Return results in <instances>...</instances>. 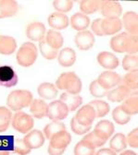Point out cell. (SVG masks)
<instances>
[{
    "label": "cell",
    "mask_w": 138,
    "mask_h": 155,
    "mask_svg": "<svg viewBox=\"0 0 138 155\" xmlns=\"http://www.w3.org/2000/svg\"><path fill=\"white\" fill-rule=\"evenodd\" d=\"M33 101V93L27 90H15L12 91L7 98V104L9 110L19 112L22 109L31 105Z\"/></svg>",
    "instance_id": "6da1fadb"
},
{
    "label": "cell",
    "mask_w": 138,
    "mask_h": 155,
    "mask_svg": "<svg viewBox=\"0 0 138 155\" xmlns=\"http://www.w3.org/2000/svg\"><path fill=\"white\" fill-rule=\"evenodd\" d=\"M82 81L74 72H65L57 78L56 87L71 94H79L82 91Z\"/></svg>",
    "instance_id": "7a4b0ae2"
},
{
    "label": "cell",
    "mask_w": 138,
    "mask_h": 155,
    "mask_svg": "<svg viewBox=\"0 0 138 155\" xmlns=\"http://www.w3.org/2000/svg\"><path fill=\"white\" fill-rule=\"evenodd\" d=\"M38 51L35 45L30 42L24 43L17 52V63L22 68H29L35 63Z\"/></svg>",
    "instance_id": "3957f363"
},
{
    "label": "cell",
    "mask_w": 138,
    "mask_h": 155,
    "mask_svg": "<svg viewBox=\"0 0 138 155\" xmlns=\"http://www.w3.org/2000/svg\"><path fill=\"white\" fill-rule=\"evenodd\" d=\"M12 120V127L19 133L26 134L33 127V116L24 113V112H17Z\"/></svg>",
    "instance_id": "277c9868"
},
{
    "label": "cell",
    "mask_w": 138,
    "mask_h": 155,
    "mask_svg": "<svg viewBox=\"0 0 138 155\" xmlns=\"http://www.w3.org/2000/svg\"><path fill=\"white\" fill-rule=\"evenodd\" d=\"M69 112L66 104L60 100H57L47 104V116L53 121H61L67 117Z\"/></svg>",
    "instance_id": "5b68a950"
},
{
    "label": "cell",
    "mask_w": 138,
    "mask_h": 155,
    "mask_svg": "<svg viewBox=\"0 0 138 155\" xmlns=\"http://www.w3.org/2000/svg\"><path fill=\"white\" fill-rule=\"evenodd\" d=\"M97 82L99 83L104 89L109 91L110 89L119 86L122 81V77L113 71H104L97 78Z\"/></svg>",
    "instance_id": "8992f818"
},
{
    "label": "cell",
    "mask_w": 138,
    "mask_h": 155,
    "mask_svg": "<svg viewBox=\"0 0 138 155\" xmlns=\"http://www.w3.org/2000/svg\"><path fill=\"white\" fill-rule=\"evenodd\" d=\"M18 83V76L15 70L10 66L0 67V85L11 88L16 86Z\"/></svg>",
    "instance_id": "52a82bcc"
},
{
    "label": "cell",
    "mask_w": 138,
    "mask_h": 155,
    "mask_svg": "<svg viewBox=\"0 0 138 155\" xmlns=\"http://www.w3.org/2000/svg\"><path fill=\"white\" fill-rule=\"evenodd\" d=\"M74 42L76 46L80 50H89L95 45V36L90 31H78L75 35Z\"/></svg>",
    "instance_id": "ba28073f"
},
{
    "label": "cell",
    "mask_w": 138,
    "mask_h": 155,
    "mask_svg": "<svg viewBox=\"0 0 138 155\" xmlns=\"http://www.w3.org/2000/svg\"><path fill=\"white\" fill-rule=\"evenodd\" d=\"M74 117L79 124L83 126H92L94 120L95 119V113L94 108L88 104L79 109Z\"/></svg>",
    "instance_id": "9c48e42d"
},
{
    "label": "cell",
    "mask_w": 138,
    "mask_h": 155,
    "mask_svg": "<svg viewBox=\"0 0 138 155\" xmlns=\"http://www.w3.org/2000/svg\"><path fill=\"white\" fill-rule=\"evenodd\" d=\"M25 33L30 40L40 42L46 36V27L42 22H32L26 27Z\"/></svg>",
    "instance_id": "30bf717a"
},
{
    "label": "cell",
    "mask_w": 138,
    "mask_h": 155,
    "mask_svg": "<svg viewBox=\"0 0 138 155\" xmlns=\"http://www.w3.org/2000/svg\"><path fill=\"white\" fill-rule=\"evenodd\" d=\"M96 59H97L98 64L108 70H112V69L117 68L120 64L119 58L114 54L107 52V51H104L98 54Z\"/></svg>",
    "instance_id": "8fae6325"
},
{
    "label": "cell",
    "mask_w": 138,
    "mask_h": 155,
    "mask_svg": "<svg viewBox=\"0 0 138 155\" xmlns=\"http://www.w3.org/2000/svg\"><path fill=\"white\" fill-rule=\"evenodd\" d=\"M122 26L126 30V33L137 36L138 34V15L133 11H128L123 14Z\"/></svg>",
    "instance_id": "7c38bea8"
},
{
    "label": "cell",
    "mask_w": 138,
    "mask_h": 155,
    "mask_svg": "<svg viewBox=\"0 0 138 155\" xmlns=\"http://www.w3.org/2000/svg\"><path fill=\"white\" fill-rule=\"evenodd\" d=\"M100 10L105 18H119L122 13V5L117 1H101Z\"/></svg>",
    "instance_id": "4fadbf2b"
},
{
    "label": "cell",
    "mask_w": 138,
    "mask_h": 155,
    "mask_svg": "<svg viewBox=\"0 0 138 155\" xmlns=\"http://www.w3.org/2000/svg\"><path fill=\"white\" fill-rule=\"evenodd\" d=\"M23 140L31 150L39 149L45 143V135L42 131L34 129L26 134Z\"/></svg>",
    "instance_id": "5bb4252c"
},
{
    "label": "cell",
    "mask_w": 138,
    "mask_h": 155,
    "mask_svg": "<svg viewBox=\"0 0 138 155\" xmlns=\"http://www.w3.org/2000/svg\"><path fill=\"white\" fill-rule=\"evenodd\" d=\"M101 28L104 35H113L122 29V23L119 18H105L102 19Z\"/></svg>",
    "instance_id": "9a60e30c"
},
{
    "label": "cell",
    "mask_w": 138,
    "mask_h": 155,
    "mask_svg": "<svg viewBox=\"0 0 138 155\" xmlns=\"http://www.w3.org/2000/svg\"><path fill=\"white\" fill-rule=\"evenodd\" d=\"M48 25L54 30H64L70 24V19L67 15L60 12L52 13L47 18Z\"/></svg>",
    "instance_id": "2e32d148"
},
{
    "label": "cell",
    "mask_w": 138,
    "mask_h": 155,
    "mask_svg": "<svg viewBox=\"0 0 138 155\" xmlns=\"http://www.w3.org/2000/svg\"><path fill=\"white\" fill-rule=\"evenodd\" d=\"M49 145L56 149H66L71 141V136L66 130L60 131L54 135L49 140Z\"/></svg>",
    "instance_id": "e0dca14e"
},
{
    "label": "cell",
    "mask_w": 138,
    "mask_h": 155,
    "mask_svg": "<svg viewBox=\"0 0 138 155\" xmlns=\"http://www.w3.org/2000/svg\"><path fill=\"white\" fill-rule=\"evenodd\" d=\"M133 94V93H132L127 88H125L122 85H119L117 88L109 91L106 96L111 102L121 103V102H123L125 99H127L129 96H131Z\"/></svg>",
    "instance_id": "ac0fdd59"
},
{
    "label": "cell",
    "mask_w": 138,
    "mask_h": 155,
    "mask_svg": "<svg viewBox=\"0 0 138 155\" xmlns=\"http://www.w3.org/2000/svg\"><path fill=\"white\" fill-rule=\"evenodd\" d=\"M70 24L71 27L78 31H86L90 25V18L87 15L83 13H75L70 19Z\"/></svg>",
    "instance_id": "d6986e66"
},
{
    "label": "cell",
    "mask_w": 138,
    "mask_h": 155,
    "mask_svg": "<svg viewBox=\"0 0 138 155\" xmlns=\"http://www.w3.org/2000/svg\"><path fill=\"white\" fill-rule=\"evenodd\" d=\"M19 10V5L14 0H0V18L14 17Z\"/></svg>",
    "instance_id": "ffe728a7"
},
{
    "label": "cell",
    "mask_w": 138,
    "mask_h": 155,
    "mask_svg": "<svg viewBox=\"0 0 138 155\" xmlns=\"http://www.w3.org/2000/svg\"><path fill=\"white\" fill-rule=\"evenodd\" d=\"M57 61L64 68L71 67L76 61V53L72 48H63L57 54Z\"/></svg>",
    "instance_id": "44dd1931"
},
{
    "label": "cell",
    "mask_w": 138,
    "mask_h": 155,
    "mask_svg": "<svg viewBox=\"0 0 138 155\" xmlns=\"http://www.w3.org/2000/svg\"><path fill=\"white\" fill-rule=\"evenodd\" d=\"M114 130H115L114 125L109 120L99 121L96 124V126L95 127V129H94V131L97 135H99L101 138H103L106 140H108L113 135Z\"/></svg>",
    "instance_id": "7402d4cb"
},
{
    "label": "cell",
    "mask_w": 138,
    "mask_h": 155,
    "mask_svg": "<svg viewBox=\"0 0 138 155\" xmlns=\"http://www.w3.org/2000/svg\"><path fill=\"white\" fill-rule=\"evenodd\" d=\"M62 103L66 104L69 111H75L83 104V98L79 94H71L68 92H63L60 95V99Z\"/></svg>",
    "instance_id": "603a6c76"
},
{
    "label": "cell",
    "mask_w": 138,
    "mask_h": 155,
    "mask_svg": "<svg viewBox=\"0 0 138 155\" xmlns=\"http://www.w3.org/2000/svg\"><path fill=\"white\" fill-rule=\"evenodd\" d=\"M17 49L16 40L11 36L0 35V54L9 55Z\"/></svg>",
    "instance_id": "cb8c5ba5"
},
{
    "label": "cell",
    "mask_w": 138,
    "mask_h": 155,
    "mask_svg": "<svg viewBox=\"0 0 138 155\" xmlns=\"http://www.w3.org/2000/svg\"><path fill=\"white\" fill-rule=\"evenodd\" d=\"M30 111L32 116L34 118L41 119L47 116V104L40 99H35L32 102L30 105Z\"/></svg>",
    "instance_id": "d4e9b609"
},
{
    "label": "cell",
    "mask_w": 138,
    "mask_h": 155,
    "mask_svg": "<svg viewBox=\"0 0 138 155\" xmlns=\"http://www.w3.org/2000/svg\"><path fill=\"white\" fill-rule=\"evenodd\" d=\"M127 88L132 93L136 94L138 89V70L128 72L123 78H122L121 84Z\"/></svg>",
    "instance_id": "484cf974"
},
{
    "label": "cell",
    "mask_w": 138,
    "mask_h": 155,
    "mask_svg": "<svg viewBox=\"0 0 138 155\" xmlns=\"http://www.w3.org/2000/svg\"><path fill=\"white\" fill-rule=\"evenodd\" d=\"M39 96L46 100L55 99L57 95V88L50 82H43L37 88Z\"/></svg>",
    "instance_id": "4316f807"
},
{
    "label": "cell",
    "mask_w": 138,
    "mask_h": 155,
    "mask_svg": "<svg viewBox=\"0 0 138 155\" xmlns=\"http://www.w3.org/2000/svg\"><path fill=\"white\" fill-rule=\"evenodd\" d=\"M45 40L47 44L52 47L53 49H60L62 47L63 43H64V39L63 36L60 32H58L55 30H49L46 36H45Z\"/></svg>",
    "instance_id": "83f0119b"
},
{
    "label": "cell",
    "mask_w": 138,
    "mask_h": 155,
    "mask_svg": "<svg viewBox=\"0 0 138 155\" xmlns=\"http://www.w3.org/2000/svg\"><path fill=\"white\" fill-rule=\"evenodd\" d=\"M127 147V141L126 137L122 133H117L113 136V138L109 141V149L113 151L121 152L123 150H125Z\"/></svg>",
    "instance_id": "f1b7e54d"
},
{
    "label": "cell",
    "mask_w": 138,
    "mask_h": 155,
    "mask_svg": "<svg viewBox=\"0 0 138 155\" xmlns=\"http://www.w3.org/2000/svg\"><path fill=\"white\" fill-rule=\"evenodd\" d=\"M122 109L131 116L138 113V96L137 94H133L129 96L127 99L123 101V104L121 105Z\"/></svg>",
    "instance_id": "f546056e"
},
{
    "label": "cell",
    "mask_w": 138,
    "mask_h": 155,
    "mask_svg": "<svg viewBox=\"0 0 138 155\" xmlns=\"http://www.w3.org/2000/svg\"><path fill=\"white\" fill-rule=\"evenodd\" d=\"M64 130H66V127L63 123H61L60 121H52L46 126L43 133L45 135V138L50 140L54 135Z\"/></svg>",
    "instance_id": "4dcf8cb0"
},
{
    "label": "cell",
    "mask_w": 138,
    "mask_h": 155,
    "mask_svg": "<svg viewBox=\"0 0 138 155\" xmlns=\"http://www.w3.org/2000/svg\"><path fill=\"white\" fill-rule=\"evenodd\" d=\"M12 113L11 111L5 106H0V133L5 132L11 122Z\"/></svg>",
    "instance_id": "1f68e13d"
},
{
    "label": "cell",
    "mask_w": 138,
    "mask_h": 155,
    "mask_svg": "<svg viewBox=\"0 0 138 155\" xmlns=\"http://www.w3.org/2000/svg\"><path fill=\"white\" fill-rule=\"evenodd\" d=\"M95 110V117H104L105 115H107L109 112V104H107L105 101H101V100H95L92 101L89 104Z\"/></svg>",
    "instance_id": "d6a6232c"
},
{
    "label": "cell",
    "mask_w": 138,
    "mask_h": 155,
    "mask_svg": "<svg viewBox=\"0 0 138 155\" xmlns=\"http://www.w3.org/2000/svg\"><path fill=\"white\" fill-rule=\"evenodd\" d=\"M101 1L98 0H83L80 2V9L83 14H92L100 9Z\"/></svg>",
    "instance_id": "836d02e7"
},
{
    "label": "cell",
    "mask_w": 138,
    "mask_h": 155,
    "mask_svg": "<svg viewBox=\"0 0 138 155\" xmlns=\"http://www.w3.org/2000/svg\"><path fill=\"white\" fill-rule=\"evenodd\" d=\"M127 36L126 32H122L120 34H117L111 38L110 40V47L116 53H124V41Z\"/></svg>",
    "instance_id": "e575fe53"
},
{
    "label": "cell",
    "mask_w": 138,
    "mask_h": 155,
    "mask_svg": "<svg viewBox=\"0 0 138 155\" xmlns=\"http://www.w3.org/2000/svg\"><path fill=\"white\" fill-rule=\"evenodd\" d=\"M95 150L93 145L82 140L74 147V155H95Z\"/></svg>",
    "instance_id": "d590c367"
},
{
    "label": "cell",
    "mask_w": 138,
    "mask_h": 155,
    "mask_svg": "<svg viewBox=\"0 0 138 155\" xmlns=\"http://www.w3.org/2000/svg\"><path fill=\"white\" fill-rule=\"evenodd\" d=\"M112 117L113 120L119 125H125L131 120V115L128 114L121 105L114 108L112 111Z\"/></svg>",
    "instance_id": "8d00e7d4"
},
{
    "label": "cell",
    "mask_w": 138,
    "mask_h": 155,
    "mask_svg": "<svg viewBox=\"0 0 138 155\" xmlns=\"http://www.w3.org/2000/svg\"><path fill=\"white\" fill-rule=\"evenodd\" d=\"M138 52V37L127 33L124 41V53L128 54H135Z\"/></svg>",
    "instance_id": "74e56055"
},
{
    "label": "cell",
    "mask_w": 138,
    "mask_h": 155,
    "mask_svg": "<svg viewBox=\"0 0 138 155\" xmlns=\"http://www.w3.org/2000/svg\"><path fill=\"white\" fill-rule=\"evenodd\" d=\"M39 49H40V52H41L42 55L46 58V59H47V60H53V59H55V58L58 54L57 50L53 49L52 47H50L47 44L45 38L43 39L42 41L39 42Z\"/></svg>",
    "instance_id": "f35d334b"
},
{
    "label": "cell",
    "mask_w": 138,
    "mask_h": 155,
    "mask_svg": "<svg viewBox=\"0 0 138 155\" xmlns=\"http://www.w3.org/2000/svg\"><path fill=\"white\" fill-rule=\"evenodd\" d=\"M122 68L128 72L138 70V56L135 54H126L122 60Z\"/></svg>",
    "instance_id": "ab89813d"
},
{
    "label": "cell",
    "mask_w": 138,
    "mask_h": 155,
    "mask_svg": "<svg viewBox=\"0 0 138 155\" xmlns=\"http://www.w3.org/2000/svg\"><path fill=\"white\" fill-rule=\"evenodd\" d=\"M84 140L89 142L91 145H93L95 148H98V147H101L103 146L107 140H104L103 138H101L99 135H97L95 131L91 132V133H88L85 136V138L83 139Z\"/></svg>",
    "instance_id": "60d3db41"
},
{
    "label": "cell",
    "mask_w": 138,
    "mask_h": 155,
    "mask_svg": "<svg viewBox=\"0 0 138 155\" xmlns=\"http://www.w3.org/2000/svg\"><path fill=\"white\" fill-rule=\"evenodd\" d=\"M53 7L57 10V12L65 13L71 10L73 7V2L71 0H55L53 2Z\"/></svg>",
    "instance_id": "b9f144b4"
},
{
    "label": "cell",
    "mask_w": 138,
    "mask_h": 155,
    "mask_svg": "<svg viewBox=\"0 0 138 155\" xmlns=\"http://www.w3.org/2000/svg\"><path fill=\"white\" fill-rule=\"evenodd\" d=\"M89 91L91 92V94L95 97V98H103L105 97L108 93V90L104 89L99 83L97 82V81H94L91 82L90 86H89Z\"/></svg>",
    "instance_id": "7bdbcfd3"
},
{
    "label": "cell",
    "mask_w": 138,
    "mask_h": 155,
    "mask_svg": "<svg viewBox=\"0 0 138 155\" xmlns=\"http://www.w3.org/2000/svg\"><path fill=\"white\" fill-rule=\"evenodd\" d=\"M92 126H83L81 124H79L75 117L71 118V128L73 131V133H75L76 135H85L86 133H88L91 129Z\"/></svg>",
    "instance_id": "ee69618b"
},
{
    "label": "cell",
    "mask_w": 138,
    "mask_h": 155,
    "mask_svg": "<svg viewBox=\"0 0 138 155\" xmlns=\"http://www.w3.org/2000/svg\"><path fill=\"white\" fill-rule=\"evenodd\" d=\"M14 150L21 155H27L31 152V149L26 145L23 139H17L14 141Z\"/></svg>",
    "instance_id": "f6af8a7d"
},
{
    "label": "cell",
    "mask_w": 138,
    "mask_h": 155,
    "mask_svg": "<svg viewBox=\"0 0 138 155\" xmlns=\"http://www.w3.org/2000/svg\"><path fill=\"white\" fill-rule=\"evenodd\" d=\"M126 141L132 148H138V128H134L128 134Z\"/></svg>",
    "instance_id": "bcb514c9"
},
{
    "label": "cell",
    "mask_w": 138,
    "mask_h": 155,
    "mask_svg": "<svg viewBox=\"0 0 138 155\" xmlns=\"http://www.w3.org/2000/svg\"><path fill=\"white\" fill-rule=\"evenodd\" d=\"M101 22H102V19L101 18H96V19H95L94 22L91 25L92 31L97 36H104V33H103L102 28H101Z\"/></svg>",
    "instance_id": "7dc6e473"
},
{
    "label": "cell",
    "mask_w": 138,
    "mask_h": 155,
    "mask_svg": "<svg viewBox=\"0 0 138 155\" xmlns=\"http://www.w3.org/2000/svg\"><path fill=\"white\" fill-rule=\"evenodd\" d=\"M65 150L66 149H56V148L51 147L50 145L48 146V149H47L49 155H62Z\"/></svg>",
    "instance_id": "c3c4849f"
},
{
    "label": "cell",
    "mask_w": 138,
    "mask_h": 155,
    "mask_svg": "<svg viewBox=\"0 0 138 155\" xmlns=\"http://www.w3.org/2000/svg\"><path fill=\"white\" fill-rule=\"evenodd\" d=\"M95 155H117V153L109 148H103L95 153Z\"/></svg>",
    "instance_id": "681fc988"
},
{
    "label": "cell",
    "mask_w": 138,
    "mask_h": 155,
    "mask_svg": "<svg viewBox=\"0 0 138 155\" xmlns=\"http://www.w3.org/2000/svg\"><path fill=\"white\" fill-rule=\"evenodd\" d=\"M120 155H137V154L133 150H124Z\"/></svg>",
    "instance_id": "f907efd6"
},
{
    "label": "cell",
    "mask_w": 138,
    "mask_h": 155,
    "mask_svg": "<svg viewBox=\"0 0 138 155\" xmlns=\"http://www.w3.org/2000/svg\"><path fill=\"white\" fill-rule=\"evenodd\" d=\"M8 155H21V154L18 153V152H16L15 150H9Z\"/></svg>",
    "instance_id": "816d5d0a"
},
{
    "label": "cell",
    "mask_w": 138,
    "mask_h": 155,
    "mask_svg": "<svg viewBox=\"0 0 138 155\" xmlns=\"http://www.w3.org/2000/svg\"><path fill=\"white\" fill-rule=\"evenodd\" d=\"M9 150H0V155H8Z\"/></svg>",
    "instance_id": "f5cc1de1"
}]
</instances>
